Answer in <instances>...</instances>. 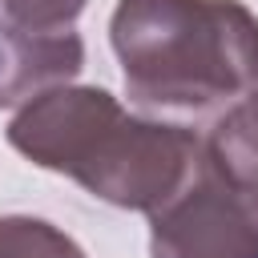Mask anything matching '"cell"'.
<instances>
[{
  "label": "cell",
  "mask_w": 258,
  "mask_h": 258,
  "mask_svg": "<svg viewBox=\"0 0 258 258\" xmlns=\"http://www.w3.org/2000/svg\"><path fill=\"white\" fill-rule=\"evenodd\" d=\"M8 145L93 198L141 214L169 206L206 161L198 133L137 117L97 85H60L24 105L8 125Z\"/></svg>",
  "instance_id": "6da1fadb"
},
{
  "label": "cell",
  "mask_w": 258,
  "mask_h": 258,
  "mask_svg": "<svg viewBox=\"0 0 258 258\" xmlns=\"http://www.w3.org/2000/svg\"><path fill=\"white\" fill-rule=\"evenodd\" d=\"M109 40L145 113L206 117L258 89V16L242 0H117Z\"/></svg>",
  "instance_id": "7a4b0ae2"
},
{
  "label": "cell",
  "mask_w": 258,
  "mask_h": 258,
  "mask_svg": "<svg viewBox=\"0 0 258 258\" xmlns=\"http://www.w3.org/2000/svg\"><path fill=\"white\" fill-rule=\"evenodd\" d=\"M149 258H258V189L206 157L198 177L149 214Z\"/></svg>",
  "instance_id": "3957f363"
},
{
  "label": "cell",
  "mask_w": 258,
  "mask_h": 258,
  "mask_svg": "<svg viewBox=\"0 0 258 258\" xmlns=\"http://www.w3.org/2000/svg\"><path fill=\"white\" fill-rule=\"evenodd\" d=\"M85 69V40L73 28L40 32L0 12V109L32 105Z\"/></svg>",
  "instance_id": "277c9868"
},
{
  "label": "cell",
  "mask_w": 258,
  "mask_h": 258,
  "mask_svg": "<svg viewBox=\"0 0 258 258\" xmlns=\"http://www.w3.org/2000/svg\"><path fill=\"white\" fill-rule=\"evenodd\" d=\"M206 157L238 185L258 189V89L218 113L206 133Z\"/></svg>",
  "instance_id": "5b68a950"
},
{
  "label": "cell",
  "mask_w": 258,
  "mask_h": 258,
  "mask_svg": "<svg viewBox=\"0 0 258 258\" xmlns=\"http://www.w3.org/2000/svg\"><path fill=\"white\" fill-rule=\"evenodd\" d=\"M0 258H85V250L44 218H0Z\"/></svg>",
  "instance_id": "8992f818"
},
{
  "label": "cell",
  "mask_w": 258,
  "mask_h": 258,
  "mask_svg": "<svg viewBox=\"0 0 258 258\" xmlns=\"http://www.w3.org/2000/svg\"><path fill=\"white\" fill-rule=\"evenodd\" d=\"M89 0H0V12L24 28H40V32H56V28H73V20L85 12Z\"/></svg>",
  "instance_id": "52a82bcc"
}]
</instances>
